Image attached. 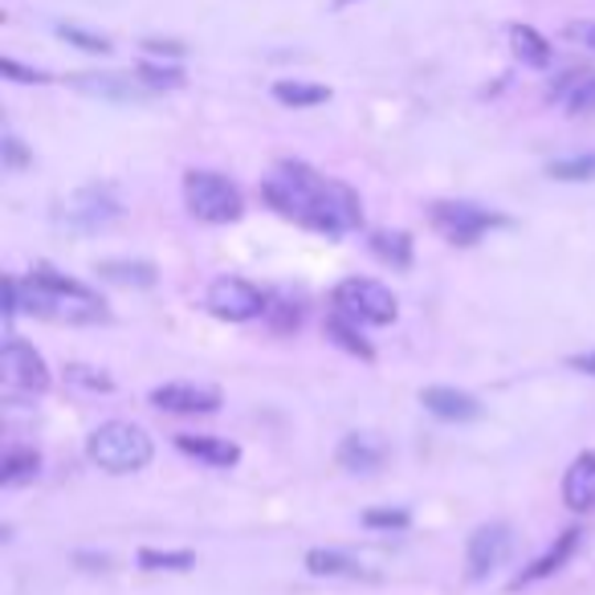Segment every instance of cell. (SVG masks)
<instances>
[{
	"instance_id": "cell-27",
	"label": "cell",
	"mask_w": 595,
	"mask_h": 595,
	"mask_svg": "<svg viewBox=\"0 0 595 595\" xmlns=\"http://www.w3.org/2000/svg\"><path fill=\"white\" fill-rule=\"evenodd\" d=\"M139 78H143V86H148L151 95H163V90H176V86H184V69H180V66H160V62H143V66H139Z\"/></svg>"
},
{
	"instance_id": "cell-4",
	"label": "cell",
	"mask_w": 595,
	"mask_h": 595,
	"mask_svg": "<svg viewBox=\"0 0 595 595\" xmlns=\"http://www.w3.org/2000/svg\"><path fill=\"white\" fill-rule=\"evenodd\" d=\"M335 311L355 318V323L388 326L396 318V298L371 278H347L335 285Z\"/></svg>"
},
{
	"instance_id": "cell-5",
	"label": "cell",
	"mask_w": 595,
	"mask_h": 595,
	"mask_svg": "<svg viewBox=\"0 0 595 595\" xmlns=\"http://www.w3.org/2000/svg\"><path fill=\"white\" fill-rule=\"evenodd\" d=\"M0 383H4V396H41L50 388V367L29 343L9 338L0 351Z\"/></svg>"
},
{
	"instance_id": "cell-35",
	"label": "cell",
	"mask_w": 595,
	"mask_h": 595,
	"mask_svg": "<svg viewBox=\"0 0 595 595\" xmlns=\"http://www.w3.org/2000/svg\"><path fill=\"white\" fill-rule=\"evenodd\" d=\"M4 160H9V167H25V163H29L25 148H21V143H17L13 136L4 139Z\"/></svg>"
},
{
	"instance_id": "cell-8",
	"label": "cell",
	"mask_w": 595,
	"mask_h": 595,
	"mask_svg": "<svg viewBox=\"0 0 595 595\" xmlns=\"http://www.w3.org/2000/svg\"><path fill=\"white\" fill-rule=\"evenodd\" d=\"M510 547H515V534L501 522H489V527L474 530L469 534V551H465V563H469V580H486L489 571L501 567L510 559Z\"/></svg>"
},
{
	"instance_id": "cell-2",
	"label": "cell",
	"mask_w": 595,
	"mask_h": 595,
	"mask_svg": "<svg viewBox=\"0 0 595 595\" xmlns=\"http://www.w3.org/2000/svg\"><path fill=\"white\" fill-rule=\"evenodd\" d=\"M86 453L107 474H136V469H143L151 461V436L139 424L110 420V424H98L95 433H90Z\"/></svg>"
},
{
	"instance_id": "cell-19",
	"label": "cell",
	"mask_w": 595,
	"mask_h": 595,
	"mask_svg": "<svg viewBox=\"0 0 595 595\" xmlns=\"http://www.w3.org/2000/svg\"><path fill=\"white\" fill-rule=\"evenodd\" d=\"M95 273L115 285H155V266L151 261H98Z\"/></svg>"
},
{
	"instance_id": "cell-15",
	"label": "cell",
	"mask_w": 595,
	"mask_h": 595,
	"mask_svg": "<svg viewBox=\"0 0 595 595\" xmlns=\"http://www.w3.org/2000/svg\"><path fill=\"white\" fill-rule=\"evenodd\" d=\"M176 448L180 453H188V457L204 461V465H213V469H229L241 461V448L232 445V441H220V436H176Z\"/></svg>"
},
{
	"instance_id": "cell-33",
	"label": "cell",
	"mask_w": 595,
	"mask_h": 595,
	"mask_svg": "<svg viewBox=\"0 0 595 595\" xmlns=\"http://www.w3.org/2000/svg\"><path fill=\"white\" fill-rule=\"evenodd\" d=\"M0 69H4L9 78H17V82H45V74H41V69H25V66H17L13 57H4V62H0Z\"/></svg>"
},
{
	"instance_id": "cell-17",
	"label": "cell",
	"mask_w": 595,
	"mask_h": 595,
	"mask_svg": "<svg viewBox=\"0 0 595 595\" xmlns=\"http://www.w3.org/2000/svg\"><path fill=\"white\" fill-rule=\"evenodd\" d=\"M575 542H580V530H575V527L563 530L555 547H551V551H547V555H542L539 563H530V567L522 571V575H518L515 587H522V583H534V580H547V575H555V571L571 559V551H575Z\"/></svg>"
},
{
	"instance_id": "cell-12",
	"label": "cell",
	"mask_w": 595,
	"mask_h": 595,
	"mask_svg": "<svg viewBox=\"0 0 595 595\" xmlns=\"http://www.w3.org/2000/svg\"><path fill=\"white\" fill-rule=\"evenodd\" d=\"M383 461H388V445L371 433H351L338 445V465L351 469V474H376Z\"/></svg>"
},
{
	"instance_id": "cell-31",
	"label": "cell",
	"mask_w": 595,
	"mask_h": 595,
	"mask_svg": "<svg viewBox=\"0 0 595 595\" xmlns=\"http://www.w3.org/2000/svg\"><path fill=\"white\" fill-rule=\"evenodd\" d=\"M57 33H62V37H66V41H74L78 50H86V54H107V50H110V41H107V37H98V33H82L78 25H62V29H57Z\"/></svg>"
},
{
	"instance_id": "cell-21",
	"label": "cell",
	"mask_w": 595,
	"mask_h": 595,
	"mask_svg": "<svg viewBox=\"0 0 595 595\" xmlns=\"http://www.w3.org/2000/svg\"><path fill=\"white\" fill-rule=\"evenodd\" d=\"M326 335L335 338L338 347H343V351H351V355H359V359H371V343H367L364 335H359V323H355V318H347V314H331V318H326Z\"/></svg>"
},
{
	"instance_id": "cell-36",
	"label": "cell",
	"mask_w": 595,
	"mask_h": 595,
	"mask_svg": "<svg viewBox=\"0 0 595 595\" xmlns=\"http://www.w3.org/2000/svg\"><path fill=\"white\" fill-rule=\"evenodd\" d=\"M571 367H575V371H583V376H595V351L592 355H575V359H571Z\"/></svg>"
},
{
	"instance_id": "cell-22",
	"label": "cell",
	"mask_w": 595,
	"mask_h": 595,
	"mask_svg": "<svg viewBox=\"0 0 595 595\" xmlns=\"http://www.w3.org/2000/svg\"><path fill=\"white\" fill-rule=\"evenodd\" d=\"M41 474V457L33 448H13L0 465V486H25Z\"/></svg>"
},
{
	"instance_id": "cell-14",
	"label": "cell",
	"mask_w": 595,
	"mask_h": 595,
	"mask_svg": "<svg viewBox=\"0 0 595 595\" xmlns=\"http://www.w3.org/2000/svg\"><path fill=\"white\" fill-rule=\"evenodd\" d=\"M420 404L441 420H477L482 416V404H477L469 392H457V388H424V392H420Z\"/></svg>"
},
{
	"instance_id": "cell-24",
	"label": "cell",
	"mask_w": 595,
	"mask_h": 595,
	"mask_svg": "<svg viewBox=\"0 0 595 595\" xmlns=\"http://www.w3.org/2000/svg\"><path fill=\"white\" fill-rule=\"evenodd\" d=\"M29 282H37L41 290H45V294H54V298H82V302H95V294H90L86 285L74 282V278H66V273L50 270V266H37Z\"/></svg>"
},
{
	"instance_id": "cell-28",
	"label": "cell",
	"mask_w": 595,
	"mask_h": 595,
	"mask_svg": "<svg viewBox=\"0 0 595 595\" xmlns=\"http://www.w3.org/2000/svg\"><path fill=\"white\" fill-rule=\"evenodd\" d=\"M551 180H567V184H580V180H595V155H575V160H555L551 167Z\"/></svg>"
},
{
	"instance_id": "cell-10",
	"label": "cell",
	"mask_w": 595,
	"mask_h": 595,
	"mask_svg": "<svg viewBox=\"0 0 595 595\" xmlns=\"http://www.w3.org/2000/svg\"><path fill=\"white\" fill-rule=\"evenodd\" d=\"M115 217H119V204L110 201L102 188H82V192H74L66 204V225H74V229H82V232L107 229Z\"/></svg>"
},
{
	"instance_id": "cell-3",
	"label": "cell",
	"mask_w": 595,
	"mask_h": 595,
	"mask_svg": "<svg viewBox=\"0 0 595 595\" xmlns=\"http://www.w3.org/2000/svg\"><path fill=\"white\" fill-rule=\"evenodd\" d=\"M184 201H188L192 217L208 220V225H229L245 208L241 188L232 180L217 176V172H188L184 176Z\"/></svg>"
},
{
	"instance_id": "cell-26",
	"label": "cell",
	"mask_w": 595,
	"mask_h": 595,
	"mask_svg": "<svg viewBox=\"0 0 595 595\" xmlns=\"http://www.w3.org/2000/svg\"><path fill=\"white\" fill-rule=\"evenodd\" d=\"M139 567L143 571H192L196 567V555H192V551H151V547H143V551H139Z\"/></svg>"
},
{
	"instance_id": "cell-13",
	"label": "cell",
	"mask_w": 595,
	"mask_h": 595,
	"mask_svg": "<svg viewBox=\"0 0 595 595\" xmlns=\"http://www.w3.org/2000/svg\"><path fill=\"white\" fill-rule=\"evenodd\" d=\"M563 501L571 510H595V453H580L563 477Z\"/></svg>"
},
{
	"instance_id": "cell-1",
	"label": "cell",
	"mask_w": 595,
	"mask_h": 595,
	"mask_svg": "<svg viewBox=\"0 0 595 595\" xmlns=\"http://www.w3.org/2000/svg\"><path fill=\"white\" fill-rule=\"evenodd\" d=\"M261 196L282 213V217L298 220L314 232H326V237H343L364 225V208H359V196H355L347 184L338 180L318 176L306 163H278L266 184H261Z\"/></svg>"
},
{
	"instance_id": "cell-23",
	"label": "cell",
	"mask_w": 595,
	"mask_h": 595,
	"mask_svg": "<svg viewBox=\"0 0 595 595\" xmlns=\"http://www.w3.org/2000/svg\"><path fill=\"white\" fill-rule=\"evenodd\" d=\"M371 253L379 261H388L396 270H408L412 266V241H408V232H376L371 237Z\"/></svg>"
},
{
	"instance_id": "cell-6",
	"label": "cell",
	"mask_w": 595,
	"mask_h": 595,
	"mask_svg": "<svg viewBox=\"0 0 595 595\" xmlns=\"http://www.w3.org/2000/svg\"><path fill=\"white\" fill-rule=\"evenodd\" d=\"M433 225L436 232H445L453 245H474L477 237H486L489 229H501L506 217H501V213H489V208H477V204H465V201H441L433 204Z\"/></svg>"
},
{
	"instance_id": "cell-29",
	"label": "cell",
	"mask_w": 595,
	"mask_h": 595,
	"mask_svg": "<svg viewBox=\"0 0 595 595\" xmlns=\"http://www.w3.org/2000/svg\"><path fill=\"white\" fill-rule=\"evenodd\" d=\"M66 379L74 383V388H86V392H110V388H115L110 376H102V371H95V367H82V364H69Z\"/></svg>"
},
{
	"instance_id": "cell-9",
	"label": "cell",
	"mask_w": 595,
	"mask_h": 595,
	"mask_svg": "<svg viewBox=\"0 0 595 595\" xmlns=\"http://www.w3.org/2000/svg\"><path fill=\"white\" fill-rule=\"evenodd\" d=\"M151 404L160 412H180V416H208L220 408V392L204 383H163L151 392Z\"/></svg>"
},
{
	"instance_id": "cell-18",
	"label": "cell",
	"mask_w": 595,
	"mask_h": 595,
	"mask_svg": "<svg viewBox=\"0 0 595 595\" xmlns=\"http://www.w3.org/2000/svg\"><path fill=\"white\" fill-rule=\"evenodd\" d=\"M551 95H555L571 115H587V110H595V74H567Z\"/></svg>"
},
{
	"instance_id": "cell-20",
	"label": "cell",
	"mask_w": 595,
	"mask_h": 595,
	"mask_svg": "<svg viewBox=\"0 0 595 595\" xmlns=\"http://www.w3.org/2000/svg\"><path fill=\"white\" fill-rule=\"evenodd\" d=\"M510 45H515V54L522 57L527 66H534V69L551 66V45H547V37H542L539 29L515 25L510 29Z\"/></svg>"
},
{
	"instance_id": "cell-32",
	"label": "cell",
	"mask_w": 595,
	"mask_h": 595,
	"mask_svg": "<svg viewBox=\"0 0 595 595\" xmlns=\"http://www.w3.org/2000/svg\"><path fill=\"white\" fill-rule=\"evenodd\" d=\"M364 522L371 530H404L412 518H408V510H367Z\"/></svg>"
},
{
	"instance_id": "cell-7",
	"label": "cell",
	"mask_w": 595,
	"mask_h": 595,
	"mask_svg": "<svg viewBox=\"0 0 595 595\" xmlns=\"http://www.w3.org/2000/svg\"><path fill=\"white\" fill-rule=\"evenodd\" d=\"M270 306V298L261 294L258 285H249L245 278H217L208 285V311L225 318V323H249L261 318Z\"/></svg>"
},
{
	"instance_id": "cell-16",
	"label": "cell",
	"mask_w": 595,
	"mask_h": 595,
	"mask_svg": "<svg viewBox=\"0 0 595 595\" xmlns=\"http://www.w3.org/2000/svg\"><path fill=\"white\" fill-rule=\"evenodd\" d=\"M306 571L311 575H326V580H371V571L359 559L343 555V551H323V547L306 555Z\"/></svg>"
},
{
	"instance_id": "cell-25",
	"label": "cell",
	"mask_w": 595,
	"mask_h": 595,
	"mask_svg": "<svg viewBox=\"0 0 595 595\" xmlns=\"http://www.w3.org/2000/svg\"><path fill=\"white\" fill-rule=\"evenodd\" d=\"M273 98L282 102V107H318L331 98L326 86H314V82H278L273 86Z\"/></svg>"
},
{
	"instance_id": "cell-34",
	"label": "cell",
	"mask_w": 595,
	"mask_h": 595,
	"mask_svg": "<svg viewBox=\"0 0 595 595\" xmlns=\"http://www.w3.org/2000/svg\"><path fill=\"white\" fill-rule=\"evenodd\" d=\"M567 37L595 50V21H575V25H567Z\"/></svg>"
},
{
	"instance_id": "cell-30",
	"label": "cell",
	"mask_w": 595,
	"mask_h": 595,
	"mask_svg": "<svg viewBox=\"0 0 595 595\" xmlns=\"http://www.w3.org/2000/svg\"><path fill=\"white\" fill-rule=\"evenodd\" d=\"M266 314H270L273 331H298V323H302V311H298V302H270L266 306Z\"/></svg>"
},
{
	"instance_id": "cell-11",
	"label": "cell",
	"mask_w": 595,
	"mask_h": 595,
	"mask_svg": "<svg viewBox=\"0 0 595 595\" xmlns=\"http://www.w3.org/2000/svg\"><path fill=\"white\" fill-rule=\"evenodd\" d=\"M74 90L95 98H110V102H136V98H148L151 90L143 86V78H131V74H74L69 78Z\"/></svg>"
}]
</instances>
